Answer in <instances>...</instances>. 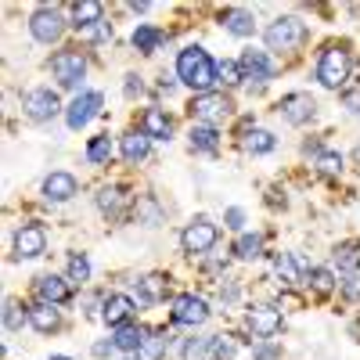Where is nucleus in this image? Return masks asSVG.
<instances>
[{"instance_id":"9d476101","label":"nucleus","mask_w":360,"mask_h":360,"mask_svg":"<svg viewBox=\"0 0 360 360\" xmlns=\"http://www.w3.org/2000/svg\"><path fill=\"white\" fill-rule=\"evenodd\" d=\"M169 310H173V321H176V324H184V328H202V324L209 321L205 299H202V295H191V292L176 295Z\"/></svg>"},{"instance_id":"6e6552de","label":"nucleus","mask_w":360,"mask_h":360,"mask_svg":"<svg viewBox=\"0 0 360 360\" xmlns=\"http://www.w3.org/2000/svg\"><path fill=\"white\" fill-rule=\"evenodd\" d=\"M101 105H105V94H101V90H83V94L65 108V123H69V130H83L90 119L101 112Z\"/></svg>"},{"instance_id":"7ed1b4c3","label":"nucleus","mask_w":360,"mask_h":360,"mask_svg":"<svg viewBox=\"0 0 360 360\" xmlns=\"http://www.w3.org/2000/svg\"><path fill=\"white\" fill-rule=\"evenodd\" d=\"M349 72H353V54H349L346 47H328V51H321V58H317V79H321V86L339 90V86L349 79Z\"/></svg>"},{"instance_id":"f3484780","label":"nucleus","mask_w":360,"mask_h":360,"mask_svg":"<svg viewBox=\"0 0 360 360\" xmlns=\"http://www.w3.org/2000/svg\"><path fill=\"white\" fill-rule=\"evenodd\" d=\"M130 317H134V303H130V295H123V292L108 295L101 303V321L108 328H123V324H130Z\"/></svg>"},{"instance_id":"c9c22d12","label":"nucleus","mask_w":360,"mask_h":360,"mask_svg":"<svg viewBox=\"0 0 360 360\" xmlns=\"http://www.w3.org/2000/svg\"><path fill=\"white\" fill-rule=\"evenodd\" d=\"M76 33H79V40H83V44H105V40H112V25L101 18V22H94V25L76 29Z\"/></svg>"},{"instance_id":"e433bc0d","label":"nucleus","mask_w":360,"mask_h":360,"mask_svg":"<svg viewBox=\"0 0 360 360\" xmlns=\"http://www.w3.org/2000/svg\"><path fill=\"white\" fill-rule=\"evenodd\" d=\"M310 285H314L317 295H328V292L335 288V274H332L328 266H314V270H310Z\"/></svg>"},{"instance_id":"79ce46f5","label":"nucleus","mask_w":360,"mask_h":360,"mask_svg":"<svg viewBox=\"0 0 360 360\" xmlns=\"http://www.w3.org/2000/svg\"><path fill=\"white\" fill-rule=\"evenodd\" d=\"M224 224H227L231 231H242V224H245V213H242L238 205H231L227 213H224Z\"/></svg>"},{"instance_id":"ddd939ff","label":"nucleus","mask_w":360,"mask_h":360,"mask_svg":"<svg viewBox=\"0 0 360 360\" xmlns=\"http://www.w3.org/2000/svg\"><path fill=\"white\" fill-rule=\"evenodd\" d=\"M245 324H249V332L256 339H270V335H278L281 332V310L278 307H249L245 314Z\"/></svg>"},{"instance_id":"8fccbe9b","label":"nucleus","mask_w":360,"mask_h":360,"mask_svg":"<svg viewBox=\"0 0 360 360\" xmlns=\"http://www.w3.org/2000/svg\"><path fill=\"white\" fill-rule=\"evenodd\" d=\"M356 162H360V148H356Z\"/></svg>"},{"instance_id":"4c0bfd02","label":"nucleus","mask_w":360,"mask_h":360,"mask_svg":"<svg viewBox=\"0 0 360 360\" xmlns=\"http://www.w3.org/2000/svg\"><path fill=\"white\" fill-rule=\"evenodd\" d=\"M69 281H76V285L90 281V259L83 252H72L69 256Z\"/></svg>"},{"instance_id":"de8ad7c7","label":"nucleus","mask_w":360,"mask_h":360,"mask_svg":"<svg viewBox=\"0 0 360 360\" xmlns=\"http://www.w3.org/2000/svg\"><path fill=\"white\" fill-rule=\"evenodd\" d=\"M346 108L349 112H360V94H346Z\"/></svg>"},{"instance_id":"423d86ee","label":"nucleus","mask_w":360,"mask_h":360,"mask_svg":"<svg viewBox=\"0 0 360 360\" xmlns=\"http://www.w3.org/2000/svg\"><path fill=\"white\" fill-rule=\"evenodd\" d=\"M51 72H54V79L62 83L65 90H76L79 79H83V72H86L83 51H58V54L51 58Z\"/></svg>"},{"instance_id":"0eeeda50","label":"nucleus","mask_w":360,"mask_h":360,"mask_svg":"<svg viewBox=\"0 0 360 360\" xmlns=\"http://www.w3.org/2000/svg\"><path fill=\"white\" fill-rule=\"evenodd\" d=\"M29 33H33L40 44H54V40H62L65 33V18L58 8H37L33 18H29Z\"/></svg>"},{"instance_id":"f704fd0d","label":"nucleus","mask_w":360,"mask_h":360,"mask_svg":"<svg viewBox=\"0 0 360 360\" xmlns=\"http://www.w3.org/2000/svg\"><path fill=\"white\" fill-rule=\"evenodd\" d=\"M335 263H339V270H346V274H360V249L353 242L339 245L335 249Z\"/></svg>"},{"instance_id":"6ab92c4d","label":"nucleus","mask_w":360,"mask_h":360,"mask_svg":"<svg viewBox=\"0 0 360 360\" xmlns=\"http://www.w3.org/2000/svg\"><path fill=\"white\" fill-rule=\"evenodd\" d=\"M119 152H123L127 162H144L148 152H152V137H148L144 130H130L123 141H119Z\"/></svg>"},{"instance_id":"72a5a7b5","label":"nucleus","mask_w":360,"mask_h":360,"mask_svg":"<svg viewBox=\"0 0 360 360\" xmlns=\"http://www.w3.org/2000/svg\"><path fill=\"white\" fill-rule=\"evenodd\" d=\"M259 252H263V234H238V242H234L238 259H256Z\"/></svg>"},{"instance_id":"aec40b11","label":"nucleus","mask_w":360,"mask_h":360,"mask_svg":"<svg viewBox=\"0 0 360 360\" xmlns=\"http://www.w3.org/2000/svg\"><path fill=\"white\" fill-rule=\"evenodd\" d=\"M141 130L152 137V141H169V134H173V119H169L162 108H148L144 119H141Z\"/></svg>"},{"instance_id":"393cba45","label":"nucleus","mask_w":360,"mask_h":360,"mask_svg":"<svg viewBox=\"0 0 360 360\" xmlns=\"http://www.w3.org/2000/svg\"><path fill=\"white\" fill-rule=\"evenodd\" d=\"M162 44H166L162 29H155V25H137V29H134V47H137V51L152 54V51H159Z\"/></svg>"},{"instance_id":"20e7f679","label":"nucleus","mask_w":360,"mask_h":360,"mask_svg":"<svg viewBox=\"0 0 360 360\" xmlns=\"http://www.w3.org/2000/svg\"><path fill=\"white\" fill-rule=\"evenodd\" d=\"M217 238H220V231H217L213 220H209V217H195L184 227V234H180V245H184V252H191V256H205L209 249L217 245Z\"/></svg>"},{"instance_id":"cd10ccee","label":"nucleus","mask_w":360,"mask_h":360,"mask_svg":"<svg viewBox=\"0 0 360 360\" xmlns=\"http://www.w3.org/2000/svg\"><path fill=\"white\" fill-rule=\"evenodd\" d=\"M166 288H169V281L162 274H148V278L137 281V292H141L144 303H159V299H166Z\"/></svg>"},{"instance_id":"9b49d317","label":"nucleus","mask_w":360,"mask_h":360,"mask_svg":"<svg viewBox=\"0 0 360 360\" xmlns=\"http://www.w3.org/2000/svg\"><path fill=\"white\" fill-rule=\"evenodd\" d=\"M47 252V234L40 224H22L15 231V256L18 259H37Z\"/></svg>"},{"instance_id":"b1692460","label":"nucleus","mask_w":360,"mask_h":360,"mask_svg":"<svg viewBox=\"0 0 360 360\" xmlns=\"http://www.w3.org/2000/svg\"><path fill=\"white\" fill-rule=\"evenodd\" d=\"M166 349H169V335L159 328V332H148L144 335V346L137 349V360H162Z\"/></svg>"},{"instance_id":"39448f33","label":"nucleus","mask_w":360,"mask_h":360,"mask_svg":"<svg viewBox=\"0 0 360 360\" xmlns=\"http://www.w3.org/2000/svg\"><path fill=\"white\" fill-rule=\"evenodd\" d=\"M191 112H195V119H198L202 127H217V123H224V119L234 112V105H231L227 94L209 90V94H198V98L191 101Z\"/></svg>"},{"instance_id":"4be33fe9","label":"nucleus","mask_w":360,"mask_h":360,"mask_svg":"<svg viewBox=\"0 0 360 360\" xmlns=\"http://www.w3.org/2000/svg\"><path fill=\"white\" fill-rule=\"evenodd\" d=\"M29 324H33L37 332L51 335V332H58V328H62V314H58V307H51V303H40V307L29 310Z\"/></svg>"},{"instance_id":"473e14b6","label":"nucleus","mask_w":360,"mask_h":360,"mask_svg":"<svg viewBox=\"0 0 360 360\" xmlns=\"http://www.w3.org/2000/svg\"><path fill=\"white\" fill-rule=\"evenodd\" d=\"M25 324H29V310L18 303V299H8L4 303V328L8 332H22Z\"/></svg>"},{"instance_id":"bb28decb","label":"nucleus","mask_w":360,"mask_h":360,"mask_svg":"<svg viewBox=\"0 0 360 360\" xmlns=\"http://www.w3.org/2000/svg\"><path fill=\"white\" fill-rule=\"evenodd\" d=\"M274 144H278V137L270 130H249L245 141H242V148L249 155H266V152H274Z\"/></svg>"},{"instance_id":"f8f14e48","label":"nucleus","mask_w":360,"mask_h":360,"mask_svg":"<svg viewBox=\"0 0 360 360\" xmlns=\"http://www.w3.org/2000/svg\"><path fill=\"white\" fill-rule=\"evenodd\" d=\"M242 72H245V79H256V86H263V83H270L278 76V65H274V58H270L266 51H256V47H249L245 54H242Z\"/></svg>"},{"instance_id":"f257e3e1","label":"nucleus","mask_w":360,"mask_h":360,"mask_svg":"<svg viewBox=\"0 0 360 360\" xmlns=\"http://www.w3.org/2000/svg\"><path fill=\"white\" fill-rule=\"evenodd\" d=\"M217 62L209 58V51L205 47H198V44H191V47H184L176 54V79L180 83H188L191 90H195V98L198 94H209L213 90V83H220L217 79Z\"/></svg>"},{"instance_id":"dca6fc26","label":"nucleus","mask_w":360,"mask_h":360,"mask_svg":"<svg viewBox=\"0 0 360 360\" xmlns=\"http://www.w3.org/2000/svg\"><path fill=\"white\" fill-rule=\"evenodd\" d=\"M69 295H72L69 278H58V274H44V278H37V299H40V303L62 307V303H69Z\"/></svg>"},{"instance_id":"58836bf2","label":"nucleus","mask_w":360,"mask_h":360,"mask_svg":"<svg viewBox=\"0 0 360 360\" xmlns=\"http://www.w3.org/2000/svg\"><path fill=\"white\" fill-rule=\"evenodd\" d=\"M217 79L224 83V86H238L245 79V72H242V65L238 62H220V69H217Z\"/></svg>"},{"instance_id":"412c9836","label":"nucleus","mask_w":360,"mask_h":360,"mask_svg":"<svg viewBox=\"0 0 360 360\" xmlns=\"http://www.w3.org/2000/svg\"><path fill=\"white\" fill-rule=\"evenodd\" d=\"M220 22H224L227 33H234V37H252V33H256V18H252L245 8H227V11H220Z\"/></svg>"},{"instance_id":"37998d69","label":"nucleus","mask_w":360,"mask_h":360,"mask_svg":"<svg viewBox=\"0 0 360 360\" xmlns=\"http://www.w3.org/2000/svg\"><path fill=\"white\" fill-rule=\"evenodd\" d=\"M342 295H346V299H360V274H349V278L342 281Z\"/></svg>"},{"instance_id":"f03ea898","label":"nucleus","mask_w":360,"mask_h":360,"mask_svg":"<svg viewBox=\"0 0 360 360\" xmlns=\"http://www.w3.org/2000/svg\"><path fill=\"white\" fill-rule=\"evenodd\" d=\"M307 37H310L307 22H303V18H295V15H281V18H274V22L266 25V33H263L266 51H295V47H303V44H307Z\"/></svg>"},{"instance_id":"a18cd8bd","label":"nucleus","mask_w":360,"mask_h":360,"mask_svg":"<svg viewBox=\"0 0 360 360\" xmlns=\"http://www.w3.org/2000/svg\"><path fill=\"white\" fill-rule=\"evenodd\" d=\"M127 94H141V76H127Z\"/></svg>"},{"instance_id":"4468645a","label":"nucleus","mask_w":360,"mask_h":360,"mask_svg":"<svg viewBox=\"0 0 360 360\" xmlns=\"http://www.w3.org/2000/svg\"><path fill=\"white\" fill-rule=\"evenodd\" d=\"M278 112L288 119L292 127H303V123H310V119H314V112H317V101H314L310 94H303V90H299V94H285V98H281Z\"/></svg>"},{"instance_id":"2eb2a0df","label":"nucleus","mask_w":360,"mask_h":360,"mask_svg":"<svg viewBox=\"0 0 360 360\" xmlns=\"http://www.w3.org/2000/svg\"><path fill=\"white\" fill-rule=\"evenodd\" d=\"M310 270H314V266L299 256V252H278V256H274V274H278V281H281L285 288L295 285L303 274H310Z\"/></svg>"},{"instance_id":"c756f323","label":"nucleus","mask_w":360,"mask_h":360,"mask_svg":"<svg viewBox=\"0 0 360 360\" xmlns=\"http://www.w3.org/2000/svg\"><path fill=\"white\" fill-rule=\"evenodd\" d=\"M101 4L98 0H79V4H72V25L76 29H83V25H94V22H101Z\"/></svg>"},{"instance_id":"1a4fd4ad","label":"nucleus","mask_w":360,"mask_h":360,"mask_svg":"<svg viewBox=\"0 0 360 360\" xmlns=\"http://www.w3.org/2000/svg\"><path fill=\"white\" fill-rule=\"evenodd\" d=\"M22 108H25V115L33 119V123H47V119H54L58 112H62V101H58L54 90L37 86V90H29V94H25Z\"/></svg>"},{"instance_id":"c85d7f7f","label":"nucleus","mask_w":360,"mask_h":360,"mask_svg":"<svg viewBox=\"0 0 360 360\" xmlns=\"http://www.w3.org/2000/svg\"><path fill=\"white\" fill-rule=\"evenodd\" d=\"M191 148H195V152H217V148H220V134H217V127H191Z\"/></svg>"},{"instance_id":"5701e85b","label":"nucleus","mask_w":360,"mask_h":360,"mask_svg":"<svg viewBox=\"0 0 360 360\" xmlns=\"http://www.w3.org/2000/svg\"><path fill=\"white\" fill-rule=\"evenodd\" d=\"M144 328H137V324H123V328H115V335H112V346L119 349V353H137L141 346H144Z\"/></svg>"},{"instance_id":"a19ab883","label":"nucleus","mask_w":360,"mask_h":360,"mask_svg":"<svg viewBox=\"0 0 360 360\" xmlns=\"http://www.w3.org/2000/svg\"><path fill=\"white\" fill-rule=\"evenodd\" d=\"M314 166H317L321 173H342V155H335V152H321V155L314 159Z\"/></svg>"},{"instance_id":"2f4dec72","label":"nucleus","mask_w":360,"mask_h":360,"mask_svg":"<svg viewBox=\"0 0 360 360\" xmlns=\"http://www.w3.org/2000/svg\"><path fill=\"white\" fill-rule=\"evenodd\" d=\"M112 137L108 134H98V137H90V144H86V159L94 162V166H105L108 159H112Z\"/></svg>"},{"instance_id":"49530a36","label":"nucleus","mask_w":360,"mask_h":360,"mask_svg":"<svg viewBox=\"0 0 360 360\" xmlns=\"http://www.w3.org/2000/svg\"><path fill=\"white\" fill-rule=\"evenodd\" d=\"M274 356H278V353L270 349V346H259V349H256V360H274Z\"/></svg>"},{"instance_id":"c03bdc74","label":"nucleus","mask_w":360,"mask_h":360,"mask_svg":"<svg viewBox=\"0 0 360 360\" xmlns=\"http://www.w3.org/2000/svg\"><path fill=\"white\" fill-rule=\"evenodd\" d=\"M220 299H224V303H234V299H238V285L234 281H224L220 285Z\"/></svg>"},{"instance_id":"09e8293b","label":"nucleus","mask_w":360,"mask_h":360,"mask_svg":"<svg viewBox=\"0 0 360 360\" xmlns=\"http://www.w3.org/2000/svg\"><path fill=\"white\" fill-rule=\"evenodd\" d=\"M108 349H115V346H112V339H108V342H98V346H94V356H105Z\"/></svg>"},{"instance_id":"a211bd4d","label":"nucleus","mask_w":360,"mask_h":360,"mask_svg":"<svg viewBox=\"0 0 360 360\" xmlns=\"http://www.w3.org/2000/svg\"><path fill=\"white\" fill-rule=\"evenodd\" d=\"M76 191H79V184H76L72 173L58 169V173H51V176L44 180V198H47V202H69Z\"/></svg>"},{"instance_id":"a878e982","label":"nucleus","mask_w":360,"mask_h":360,"mask_svg":"<svg viewBox=\"0 0 360 360\" xmlns=\"http://www.w3.org/2000/svg\"><path fill=\"white\" fill-rule=\"evenodd\" d=\"M127 202H130V195H127L123 188H101V191H98V209H101V213H108V217L123 213Z\"/></svg>"},{"instance_id":"ea45409f","label":"nucleus","mask_w":360,"mask_h":360,"mask_svg":"<svg viewBox=\"0 0 360 360\" xmlns=\"http://www.w3.org/2000/svg\"><path fill=\"white\" fill-rule=\"evenodd\" d=\"M137 220H144L148 227L162 224V213H159V205H155L152 198H141V202H137Z\"/></svg>"},{"instance_id":"7c9ffc66","label":"nucleus","mask_w":360,"mask_h":360,"mask_svg":"<svg viewBox=\"0 0 360 360\" xmlns=\"http://www.w3.org/2000/svg\"><path fill=\"white\" fill-rule=\"evenodd\" d=\"M234 353H238V339L234 335H209L205 360H234Z\"/></svg>"}]
</instances>
